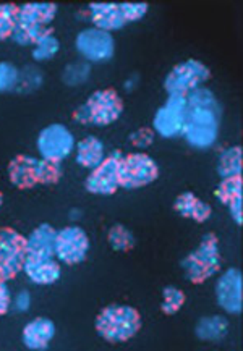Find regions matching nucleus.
Listing matches in <instances>:
<instances>
[{"label": "nucleus", "instance_id": "obj_1", "mask_svg": "<svg viewBox=\"0 0 243 351\" xmlns=\"http://www.w3.org/2000/svg\"><path fill=\"white\" fill-rule=\"evenodd\" d=\"M220 107L214 94L200 88L187 96V115L182 136L196 149H208L218 139Z\"/></svg>", "mask_w": 243, "mask_h": 351}, {"label": "nucleus", "instance_id": "obj_2", "mask_svg": "<svg viewBox=\"0 0 243 351\" xmlns=\"http://www.w3.org/2000/svg\"><path fill=\"white\" fill-rule=\"evenodd\" d=\"M141 328V316L132 306L111 304L96 317V330L109 343H124Z\"/></svg>", "mask_w": 243, "mask_h": 351}, {"label": "nucleus", "instance_id": "obj_3", "mask_svg": "<svg viewBox=\"0 0 243 351\" xmlns=\"http://www.w3.org/2000/svg\"><path fill=\"white\" fill-rule=\"evenodd\" d=\"M57 15L56 3H26L18 10V20L12 38L16 44L30 46L51 33V23Z\"/></svg>", "mask_w": 243, "mask_h": 351}, {"label": "nucleus", "instance_id": "obj_4", "mask_svg": "<svg viewBox=\"0 0 243 351\" xmlns=\"http://www.w3.org/2000/svg\"><path fill=\"white\" fill-rule=\"evenodd\" d=\"M124 112V102L115 89H99L88 97L84 104H81L73 112V120L81 125H93V127H107L120 119Z\"/></svg>", "mask_w": 243, "mask_h": 351}, {"label": "nucleus", "instance_id": "obj_5", "mask_svg": "<svg viewBox=\"0 0 243 351\" xmlns=\"http://www.w3.org/2000/svg\"><path fill=\"white\" fill-rule=\"evenodd\" d=\"M185 277L195 285H201L220 271L219 240L214 233H206L195 251L182 261Z\"/></svg>", "mask_w": 243, "mask_h": 351}, {"label": "nucleus", "instance_id": "obj_6", "mask_svg": "<svg viewBox=\"0 0 243 351\" xmlns=\"http://www.w3.org/2000/svg\"><path fill=\"white\" fill-rule=\"evenodd\" d=\"M148 3H91L89 15L94 28L111 33L141 20L148 13Z\"/></svg>", "mask_w": 243, "mask_h": 351}, {"label": "nucleus", "instance_id": "obj_7", "mask_svg": "<svg viewBox=\"0 0 243 351\" xmlns=\"http://www.w3.org/2000/svg\"><path fill=\"white\" fill-rule=\"evenodd\" d=\"M211 78V70L202 62L188 58L175 65L164 80V89L169 96H183L200 89Z\"/></svg>", "mask_w": 243, "mask_h": 351}, {"label": "nucleus", "instance_id": "obj_8", "mask_svg": "<svg viewBox=\"0 0 243 351\" xmlns=\"http://www.w3.org/2000/svg\"><path fill=\"white\" fill-rule=\"evenodd\" d=\"M159 177V167L156 160L143 152L121 156L119 167V183L125 190H138L156 182Z\"/></svg>", "mask_w": 243, "mask_h": 351}, {"label": "nucleus", "instance_id": "obj_9", "mask_svg": "<svg viewBox=\"0 0 243 351\" xmlns=\"http://www.w3.org/2000/svg\"><path fill=\"white\" fill-rule=\"evenodd\" d=\"M26 238L13 228H0V282H8L23 271Z\"/></svg>", "mask_w": 243, "mask_h": 351}, {"label": "nucleus", "instance_id": "obj_10", "mask_svg": "<svg viewBox=\"0 0 243 351\" xmlns=\"http://www.w3.org/2000/svg\"><path fill=\"white\" fill-rule=\"evenodd\" d=\"M56 258L58 263L76 265L86 259L89 238L80 227H65L56 233Z\"/></svg>", "mask_w": 243, "mask_h": 351}, {"label": "nucleus", "instance_id": "obj_11", "mask_svg": "<svg viewBox=\"0 0 243 351\" xmlns=\"http://www.w3.org/2000/svg\"><path fill=\"white\" fill-rule=\"evenodd\" d=\"M75 147L73 134L60 123L49 125L39 133L38 149L43 159L62 162Z\"/></svg>", "mask_w": 243, "mask_h": 351}, {"label": "nucleus", "instance_id": "obj_12", "mask_svg": "<svg viewBox=\"0 0 243 351\" xmlns=\"http://www.w3.org/2000/svg\"><path fill=\"white\" fill-rule=\"evenodd\" d=\"M187 115V97L169 96L167 102L156 112L152 127L162 138H175L183 133Z\"/></svg>", "mask_w": 243, "mask_h": 351}, {"label": "nucleus", "instance_id": "obj_13", "mask_svg": "<svg viewBox=\"0 0 243 351\" xmlns=\"http://www.w3.org/2000/svg\"><path fill=\"white\" fill-rule=\"evenodd\" d=\"M121 154L119 151L107 156L96 169L91 170L86 178V190L93 195L111 196L120 188L119 183V167Z\"/></svg>", "mask_w": 243, "mask_h": 351}, {"label": "nucleus", "instance_id": "obj_14", "mask_svg": "<svg viewBox=\"0 0 243 351\" xmlns=\"http://www.w3.org/2000/svg\"><path fill=\"white\" fill-rule=\"evenodd\" d=\"M76 51L86 60L107 62L114 56L115 43L112 34L107 33V31L89 28L81 31L76 36Z\"/></svg>", "mask_w": 243, "mask_h": 351}, {"label": "nucleus", "instance_id": "obj_15", "mask_svg": "<svg viewBox=\"0 0 243 351\" xmlns=\"http://www.w3.org/2000/svg\"><path fill=\"white\" fill-rule=\"evenodd\" d=\"M216 300L229 314H240L243 309V277L238 269H229L216 283Z\"/></svg>", "mask_w": 243, "mask_h": 351}, {"label": "nucleus", "instance_id": "obj_16", "mask_svg": "<svg viewBox=\"0 0 243 351\" xmlns=\"http://www.w3.org/2000/svg\"><path fill=\"white\" fill-rule=\"evenodd\" d=\"M39 159L33 156H16L8 164V178L13 186L30 190L39 183Z\"/></svg>", "mask_w": 243, "mask_h": 351}, {"label": "nucleus", "instance_id": "obj_17", "mask_svg": "<svg viewBox=\"0 0 243 351\" xmlns=\"http://www.w3.org/2000/svg\"><path fill=\"white\" fill-rule=\"evenodd\" d=\"M56 233L57 230L49 223L36 227L26 238V258L31 259H51L56 258Z\"/></svg>", "mask_w": 243, "mask_h": 351}, {"label": "nucleus", "instance_id": "obj_18", "mask_svg": "<svg viewBox=\"0 0 243 351\" xmlns=\"http://www.w3.org/2000/svg\"><path fill=\"white\" fill-rule=\"evenodd\" d=\"M56 335V326L51 319L38 317L28 322L23 328V343L26 348L40 351L46 350Z\"/></svg>", "mask_w": 243, "mask_h": 351}, {"label": "nucleus", "instance_id": "obj_19", "mask_svg": "<svg viewBox=\"0 0 243 351\" xmlns=\"http://www.w3.org/2000/svg\"><path fill=\"white\" fill-rule=\"evenodd\" d=\"M23 272L36 285H52L60 278V264L56 258L31 259L26 258Z\"/></svg>", "mask_w": 243, "mask_h": 351}, {"label": "nucleus", "instance_id": "obj_20", "mask_svg": "<svg viewBox=\"0 0 243 351\" xmlns=\"http://www.w3.org/2000/svg\"><path fill=\"white\" fill-rule=\"evenodd\" d=\"M174 209L175 213L182 215V217L192 219L198 223L206 222V220L211 217V213H213L208 202L200 199V197L193 195L192 191H185L175 197Z\"/></svg>", "mask_w": 243, "mask_h": 351}, {"label": "nucleus", "instance_id": "obj_21", "mask_svg": "<svg viewBox=\"0 0 243 351\" xmlns=\"http://www.w3.org/2000/svg\"><path fill=\"white\" fill-rule=\"evenodd\" d=\"M106 147L101 139L96 136H88L78 143L76 151V162L84 169H96L102 160L106 159Z\"/></svg>", "mask_w": 243, "mask_h": 351}, {"label": "nucleus", "instance_id": "obj_22", "mask_svg": "<svg viewBox=\"0 0 243 351\" xmlns=\"http://www.w3.org/2000/svg\"><path fill=\"white\" fill-rule=\"evenodd\" d=\"M229 332V322L222 316L201 317L196 324L195 334L202 341H220Z\"/></svg>", "mask_w": 243, "mask_h": 351}, {"label": "nucleus", "instance_id": "obj_23", "mask_svg": "<svg viewBox=\"0 0 243 351\" xmlns=\"http://www.w3.org/2000/svg\"><path fill=\"white\" fill-rule=\"evenodd\" d=\"M243 169V151L242 146L229 147L220 154L218 160V173L222 178L242 177Z\"/></svg>", "mask_w": 243, "mask_h": 351}, {"label": "nucleus", "instance_id": "obj_24", "mask_svg": "<svg viewBox=\"0 0 243 351\" xmlns=\"http://www.w3.org/2000/svg\"><path fill=\"white\" fill-rule=\"evenodd\" d=\"M214 195L224 206H229L232 204V202L243 199V178H222V182H220L219 186L216 188Z\"/></svg>", "mask_w": 243, "mask_h": 351}, {"label": "nucleus", "instance_id": "obj_25", "mask_svg": "<svg viewBox=\"0 0 243 351\" xmlns=\"http://www.w3.org/2000/svg\"><path fill=\"white\" fill-rule=\"evenodd\" d=\"M187 296L182 290L177 287H165L162 291V303H161V311L165 316H174L185 304Z\"/></svg>", "mask_w": 243, "mask_h": 351}, {"label": "nucleus", "instance_id": "obj_26", "mask_svg": "<svg viewBox=\"0 0 243 351\" xmlns=\"http://www.w3.org/2000/svg\"><path fill=\"white\" fill-rule=\"evenodd\" d=\"M107 240H109V245L112 250L121 251V253L133 250L135 246L133 233L130 232L127 227H124V225L120 223H117L111 228L109 235H107Z\"/></svg>", "mask_w": 243, "mask_h": 351}, {"label": "nucleus", "instance_id": "obj_27", "mask_svg": "<svg viewBox=\"0 0 243 351\" xmlns=\"http://www.w3.org/2000/svg\"><path fill=\"white\" fill-rule=\"evenodd\" d=\"M18 10L20 7L13 3H0V40L12 38L16 26Z\"/></svg>", "mask_w": 243, "mask_h": 351}, {"label": "nucleus", "instance_id": "obj_28", "mask_svg": "<svg viewBox=\"0 0 243 351\" xmlns=\"http://www.w3.org/2000/svg\"><path fill=\"white\" fill-rule=\"evenodd\" d=\"M58 49H60V43H58V39L54 36V31H51V33L43 36V38L34 44V49H33L34 60L38 62L49 60V58L56 56Z\"/></svg>", "mask_w": 243, "mask_h": 351}, {"label": "nucleus", "instance_id": "obj_29", "mask_svg": "<svg viewBox=\"0 0 243 351\" xmlns=\"http://www.w3.org/2000/svg\"><path fill=\"white\" fill-rule=\"evenodd\" d=\"M62 177L60 162L40 159L39 162V183L40 184H56Z\"/></svg>", "mask_w": 243, "mask_h": 351}, {"label": "nucleus", "instance_id": "obj_30", "mask_svg": "<svg viewBox=\"0 0 243 351\" xmlns=\"http://www.w3.org/2000/svg\"><path fill=\"white\" fill-rule=\"evenodd\" d=\"M20 73L18 70L8 62H0V93L10 91L18 84Z\"/></svg>", "mask_w": 243, "mask_h": 351}, {"label": "nucleus", "instance_id": "obj_31", "mask_svg": "<svg viewBox=\"0 0 243 351\" xmlns=\"http://www.w3.org/2000/svg\"><path fill=\"white\" fill-rule=\"evenodd\" d=\"M89 76V66L88 64H73L67 66V70L64 71V81L69 83L70 86H75V84L83 83L86 81V78Z\"/></svg>", "mask_w": 243, "mask_h": 351}, {"label": "nucleus", "instance_id": "obj_32", "mask_svg": "<svg viewBox=\"0 0 243 351\" xmlns=\"http://www.w3.org/2000/svg\"><path fill=\"white\" fill-rule=\"evenodd\" d=\"M154 138H156L154 130L139 128L137 132L130 134V143H132L135 147H139V149H146V147H150L152 141H154Z\"/></svg>", "mask_w": 243, "mask_h": 351}, {"label": "nucleus", "instance_id": "obj_33", "mask_svg": "<svg viewBox=\"0 0 243 351\" xmlns=\"http://www.w3.org/2000/svg\"><path fill=\"white\" fill-rule=\"evenodd\" d=\"M12 306V295L10 290H8L7 282H0V316L8 313Z\"/></svg>", "mask_w": 243, "mask_h": 351}, {"label": "nucleus", "instance_id": "obj_34", "mask_svg": "<svg viewBox=\"0 0 243 351\" xmlns=\"http://www.w3.org/2000/svg\"><path fill=\"white\" fill-rule=\"evenodd\" d=\"M30 303H31V298L26 291H20V293L16 295L15 306H16L18 311H26V309L30 308Z\"/></svg>", "mask_w": 243, "mask_h": 351}, {"label": "nucleus", "instance_id": "obj_35", "mask_svg": "<svg viewBox=\"0 0 243 351\" xmlns=\"http://www.w3.org/2000/svg\"><path fill=\"white\" fill-rule=\"evenodd\" d=\"M2 202H3V195L0 193V206H2Z\"/></svg>", "mask_w": 243, "mask_h": 351}]
</instances>
